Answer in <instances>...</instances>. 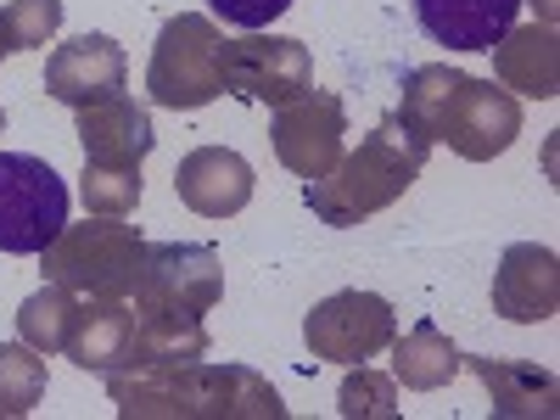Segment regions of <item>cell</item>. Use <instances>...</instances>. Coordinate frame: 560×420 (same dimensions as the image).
Here are the masks:
<instances>
[{"label":"cell","mask_w":560,"mask_h":420,"mask_svg":"<svg viewBox=\"0 0 560 420\" xmlns=\"http://www.w3.org/2000/svg\"><path fill=\"white\" fill-rule=\"evenodd\" d=\"M174 197L202 219H230L253 202V163L230 147H197L174 168Z\"/></svg>","instance_id":"obj_13"},{"label":"cell","mask_w":560,"mask_h":420,"mask_svg":"<svg viewBox=\"0 0 560 420\" xmlns=\"http://www.w3.org/2000/svg\"><path fill=\"white\" fill-rule=\"evenodd\" d=\"M79 147H84V163H102V168H140L158 147V129H152V113L129 102V96H113V102H96V107H79Z\"/></svg>","instance_id":"obj_14"},{"label":"cell","mask_w":560,"mask_h":420,"mask_svg":"<svg viewBox=\"0 0 560 420\" xmlns=\"http://www.w3.org/2000/svg\"><path fill=\"white\" fill-rule=\"evenodd\" d=\"M68 224V185L62 174L28 158V152H0V253H45Z\"/></svg>","instance_id":"obj_4"},{"label":"cell","mask_w":560,"mask_h":420,"mask_svg":"<svg viewBox=\"0 0 560 420\" xmlns=\"http://www.w3.org/2000/svg\"><path fill=\"white\" fill-rule=\"evenodd\" d=\"M269 140H275V158L298 179H325L348 152V107H342V96L308 84L298 102L275 107Z\"/></svg>","instance_id":"obj_6"},{"label":"cell","mask_w":560,"mask_h":420,"mask_svg":"<svg viewBox=\"0 0 560 420\" xmlns=\"http://www.w3.org/2000/svg\"><path fill=\"white\" fill-rule=\"evenodd\" d=\"M527 0H415V23L448 51H493Z\"/></svg>","instance_id":"obj_15"},{"label":"cell","mask_w":560,"mask_h":420,"mask_svg":"<svg viewBox=\"0 0 560 420\" xmlns=\"http://www.w3.org/2000/svg\"><path fill=\"white\" fill-rule=\"evenodd\" d=\"M79 197H84L90 213H102V219H129V213L140 208V168H102V163H84Z\"/></svg>","instance_id":"obj_26"},{"label":"cell","mask_w":560,"mask_h":420,"mask_svg":"<svg viewBox=\"0 0 560 420\" xmlns=\"http://www.w3.org/2000/svg\"><path fill=\"white\" fill-rule=\"evenodd\" d=\"M62 28V0H12L0 12V51H34Z\"/></svg>","instance_id":"obj_27"},{"label":"cell","mask_w":560,"mask_h":420,"mask_svg":"<svg viewBox=\"0 0 560 420\" xmlns=\"http://www.w3.org/2000/svg\"><path fill=\"white\" fill-rule=\"evenodd\" d=\"M387 348H393V376H398L409 393H438V387H448V382L459 376V348L438 331L432 319L409 325V331L393 337Z\"/></svg>","instance_id":"obj_21"},{"label":"cell","mask_w":560,"mask_h":420,"mask_svg":"<svg viewBox=\"0 0 560 420\" xmlns=\"http://www.w3.org/2000/svg\"><path fill=\"white\" fill-rule=\"evenodd\" d=\"M45 398V353L28 342H0V415L23 420Z\"/></svg>","instance_id":"obj_24"},{"label":"cell","mask_w":560,"mask_h":420,"mask_svg":"<svg viewBox=\"0 0 560 420\" xmlns=\"http://www.w3.org/2000/svg\"><path fill=\"white\" fill-rule=\"evenodd\" d=\"M0 57H7V51H0Z\"/></svg>","instance_id":"obj_31"},{"label":"cell","mask_w":560,"mask_h":420,"mask_svg":"<svg viewBox=\"0 0 560 420\" xmlns=\"http://www.w3.org/2000/svg\"><path fill=\"white\" fill-rule=\"evenodd\" d=\"M124 84H129V57L113 34H79L57 45L51 62H45V96L73 113L124 96Z\"/></svg>","instance_id":"obj_10"},{"label":"cell","mask_w":560,"mask_h":420,"mask_svg":"<svg viewBox=\"0 0 560 420\" xmlns=\"http://www.w3.org/2000/svg\"><path fill=\"white\" fill-rule=\"evenodd\" d=\"M208 7H213V18L236 23V28H264L280 12H292V0H208Z\"/></svg>","instance_id":"obj_28"},{"label":"cell","mask_w":560,"mask_h":420,"mask_svg":"<svg viewBox=\"0 0 560 420\" xmlns=\"http://www.w3.org/2000/svg\"><path fill=\"white\" fill-rule=\"evenodd\" d=\"M202 364V359H197ZM197 364H113L107 393L124 420H191L197 415Z\"/></svg>","instance_id":"obj_11"},{"label":"cell","mask_w":560,"mask_h":420,"mask_svg":"<svg viewBox=\"0 0 560 420\" xmlns=\"http://www.w3.org/2000/svg\"><path fill=\"white\" fill-rule=\"evenodd\" d=\"M533 7H538V23H549V28H555V0H533Z\"/></svg>","instance_id":"obj_29"},{"label":"cell","mask_w":560,"mask_h":420,"mask_svg":"<svg viewBox=\"0 0 560 420\" xmlns=\"http://www.w3.org/2000/svg\"><path fill=\"white\" fill-rule=\"evenodd\" d=\"M560 308V258L538 242L504 247L493 269V314L510 325H544Z\"/></svg>","instance_id":"obj_12"},{"label":"cell","mask_w":560,"mask_h":420,"mask_svg":"<svg viewBox=\"0 0 560 420\" xmlns=\"http://www.w3.org/2000/svg\"><path fill=\"white\" fill-rule=\"evenodd\" d=\"M79 308L84 298H73L68 287H57V280H45V287L34 298H23L18 308V342H28L34 353H68V337H73V325H79Z\"/></svg>","instance_id":"obj_22"},{"label":"cell","mask_w":560,"mask_h":420,"mask_svg":"<svg viewBox=\"0 0 560 420\" xmlns=\"http://www.w3.org/2000/svg\"><path fill=\"white\" fill-rule=\"evenodd\" d=\"M152 102L168 113H197L224 96V34L202 12H179L163 23L147 68Z\"/></svg>","instance_id":"obj_3"},{"label":"cell","mask_w":560,"mask_h":420,"mask_svg":"<svg viewBox=\"0 0 560 420\" xmlns=\"http://www.w3.org/2000/svg\"><path fill=\"white\" fill-rule=\"evenodd\" d=\"M191 420H287L280 393L247 364H197V415Z\"/></svg>","instance_id":"obj_18"},{"label":"cell","mask_w":560,"mask_h":420,"mask_svg":"<svg viewBox=\"0 0 560 420\" xmlns=\"http://www.w3.org/2000/svg\"><path fill=\"white\" fill-rule=\"evenodd\" d=\"M342 420H393L398 415V376H382L370 364H348L342 393H337Z\"/></svg>","instance_id":"obj_25"},{"label":"cell","mask_w":560,"mask_h":420,"mask_svg":"<svg viewBox=\"0 0 560 420\" xmlns=\"http://www.w3.org/2000/svg\"><path fill=\"white\" fill-rule=\"evenodd\" d=\"M427 152H432V140L409 135L398 118H382L376 129L359 140V152H342V163L325 174V179H308L303 202L314 208L319 224H331V230L364 224L370 213L393 208L409 185L420 179Z\"/></svg>","instance_id":"obj_1"},{"label":"cell","mask_w":560,"mask_h":420,"mask_svg":"<svg viewBox=\"0 0 560 420\" xmlns=\"http://www.w3.org/2000/svg\"><path fill=\"white\" fill-rule=\"evenodd\" d=\"M152 242L124 219L90 213L84 224H62V236L45 247V280L68 287L73 298H135L147 275Z\"/></svg>","instance_id":"obj_2"},{"label":"cell","mask_w":560,"mask_h":420,"mask_svg":"<svg viewBox=\"0 0 560 420\" xmlns=\"http://www.w3.org/2000/svg\"><path fill=\"white\" fill-rule=\"evenodd\" d=\"M0 135H7V113H0Z\"/></svg>","instance_id":"obj_30"},{"label":"cell","mask_w":560,"mask_h":420,"mask_svg":"<svg viewBox=\"0 0 560 420\" xmlns=\"http://www.w3.org/2000/svg\"><path fill=\"white\" fill-rule=\"evenodd\" d=\"M314 84V57L292 34H247L224 39V96L258 107H287Z\"/></svg>","instance_id":"obj_5"},{"label":"cell","mask_w":560,"mask_h":420,"mask_svg":"<svg viewBox=\"0 0 560 420\" xmlns=\"http://www.w3.org/2000/svg\"><path fill=\"white\" fill-rule=\"evenodd\" d=\"M398 337V314L387 298L376 292H331L325 303H314V314L303 319V342L314 359L325 364H364L376 359L387 342Z\"/></svg>","instance_id":"obj_7"},{"label":"cell","mask_w":560,"mask_h":420,"mask_svg":"<svg viewBox=\"0 0 560 420\" xmlns=\"http://www.w3.org/2000/svg\"><path fill=\"white\" fill-rule=\"evenodd\" d=\"M135 337V298H84L79 325L68 337V359L90 376H107L113 364H124Z\"/></svg>","instance_id":"obj_19"},{"label":"cell","mask_w":560,"mask_h":420,"mask_svg":"<svg viewBox=\"0 0 560 420\" xmlns=\"http://www.w3.org/2000/svg\"><path fill=\"white\" fill-rule=\"evenodd\" d=\"M224 298V258L202 242H168L147 253L135 308H174V314H208Z\"/></svg>","instance_id":"obj_9"},{"label":"cell","mask_w":560,"mask_h":420,"mask_svg":"<svg viewBox=\"0 0 560 420\" xmlns=\"http://www.w3.org/2000/svg\"><path fill=\"white\" fill-rule=\"evenodd\" d=\"M516 135H522V102L493 79L459 73L454 102L438 124V140H448V152H459L465 163H493L499 152L516 147Z\"/></svg>","instance_id":"obj_8"},{"label":"cell","mask_w":560,"mask_h":420,"mask_svg":"<svg viewBox=\"0 0 560 420\" xmlns=\"http://www.w3.org/2000/svg\"><path fill=\"white\" fill-rule=\"evenodd\" d=\"M493 79L510 96L555 102L560 96V39L549 23H516L493 45Z\"/></svg>","instance_id":"obj_17"},{"label":"cell","mask_w":560,"mask_h":420,"mask_svg":"<svg viewBox=\"0 0 560 420\" xmlns=\"http://www.w3.org/2000/svg\"><path fill=\"white\" fill-rule=\"evenodd\" d=\"M124 359H135V364H197V359H208V325H202V314L135 308V337H129Z\"/></svg>","instance_id":"obj_20"},{"label":"cell","mask_w":560,"mask_h":420,"mask_svg":"<svg viewBox=\"0 0 560 420\" xmlns=\"http://www.w3.org/2000/svg\"><path fill=\"white\" fill-rule=\"evenodd\" d=\"M459 370H477L499 420H555L560 415L555 370H538L527 359H465V353H459Z\"/></svg>","instance_id":"obj_16"},{"label":"cell","mask_w":560,"mask_h":420,"mask_svg":"<svg viewBox=\"0 0 560 420\" xmlns=\"http://www.w3.org/2000/svg\"><path fill=\"white\" fill-rule=\"evenodd\" d=\"M454 84H459V68H448V62L415 68V73L404 79V102H398L393 118H398L409 135H420V140H438V124H443V113H448V102H454Z\"/></svg>","instance_id":"obj_23"}]
</instances>
